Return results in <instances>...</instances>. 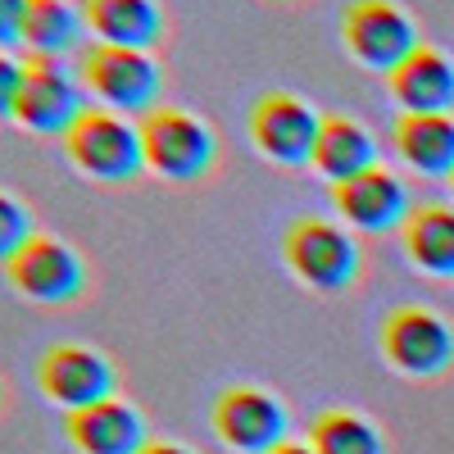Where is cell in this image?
<instances>
[{
  "mask_svg": "<svg viewBox=\"0 0 454 454\" xmlns=\"http://www.w3.org/2000/svg\"><path fill=\"white\" fill-rule=\"evenodd\" d=\"M68 164L87 173L91 182L123 186L145 173V145H141V123L114 109H87L64 137Z\"/></svg>",
  "mask_w": 454,
  "mask_h": 454,
  "instance_id": "cell-1",
  "label": "cell"
},
{
  "mask_svg": "<svg viewBox=\"0 0 454 454\" xmlns=\"http://www.w3.org/2000/svg\"><path fill=\"white\" fill-rule=\"evenodd\" d=\"M282 259L286 269L305 282L309 291L323 295H340L350 291L364 273V254L355 246V237L332 218H295L282 237Z\"/></svg>",
  "mask_w": 454,
  "mask_h": 454,
  "instance_id": "cell-2",
  "label": "cell"
},
{
  "mask_svg": "<svg viewBox=\"0 0 454 454\" xmlns=\"http://www.w3.org/2000/svg\"><path fill=\"white\" fill-rule=\"evenodd\" d=\"M145 168L164 182H200L218 164V137L205 119L177 105H160L141 119Z\"/></svg>",
  "mask_w": 454,
  "mask_h": 454,
  "instance_id": "cell-3",
  "label": "cell"
},
{
  "mask_svg": "<svg viewBox=\"0 0 454 454\" xmlns=\"http://www.w3.org/2000/svg\"><path fill=\"white\" fill-rule=\"evenodd\" d=\"M82 87L87 96H96L105 109L114 114H145L160 109V91H164V73L155 64V55L145 51H123V46H91L82 55Z\"/></svg>",
  "mask_w": 454,
  "mask_h": 454,
  "instance_id": "cell-4",
  "label": "cell"
},
{
  "mask_svg": "<svg viewBox=\"0 0 454 454\" xmlns=\"http://www.w3.org/2000/svg\"><path fill=\"white\" fill-rule=\"evenodd\" d=\"M87 105V87L82 73H73L64 59H46V55H27V78H23V96L14 105V123L36 132V137H68V128L82 119Z\"/></svg>",
  "mask_w": 454,
  "mask_h": 454,
  "instance_id": "cell-5",
  "label": "cell"
},
{
  "mask_svg": "<svg viewBox=\"0 0 454 454\" xmlns=\"http://www.w3.org/2000/svg\"><path fill=\"white\" fill-rule=\"evenodd\" d=\"M323 132V114L295 91H269L250 109V141L278 168H309Z\"/></svg>",
  "mask_w": 454,
  "mask_h": 454,
  "instance_id": "cell-6",
  "label": "cell"
},
{
  "mask_svg": "<svg viewBox=\"0 0 454 454\" xmlns=\"http://www.w3.org/2000/svg\"><path fill=\"white\" fill-rule=\"evenodd\" d=\"M340 42H346L350 59L372 68V73H391L419 51V27L413 19L395 5V0H355L340 14Z\"/></svg>",
  "mask_w": 454,
  "mask_h": 454,
  "instance_id": "cell-7",
  "label": "cell"
},
{
  "mask_svg": "<svg viewBox=\"0 0 454 454\" xmlns=\"http://www.w3.org/2000/svg\"><path fill=\"white\" fill-rule=\"evenodd\" d=\"M5 273H10V286L32 300V305H73V300H82L87 295V263L82 254L73 250L68 241L59 237H46V232H36L10 263H5Z\"/></svg>",
  "mask_w": 454,
  "mask_h": 454,
  "instance_id": "cell-8",
  "label": "cell"
},
{
  "mask_svg": "<svg viewBox=\"0 0 454 454\" xmlns=\"http://www.w3.org/2000/svg\"><path fill=\"white\" fill-rule=\"evenodd\" d=\"M382 355L404 377H441L454 364V327L427 305H400L382 323Z\"/></svg>",
  "mask_w": 454,
  "mask_h": 454,
  "instance_id": "cell-9",
  "label": "cell"
},
{
  "mask_svg": "<svg viewBox=\"0 0 454 454\" xmlns=\"http://www.w3.org/2000/svg\"><path fill=\"white\" fill-rule=\"evenodd\" d=\"M36 387L64 413H78L119 395V368L91 346H51L36 364Z\"/></svg>",
  "mask_w": 454,
  "mask_h": 454,
  "instance_id": "cell-10",
  "label": "cell"
},
{
  "mask_svg": "<svg viewBox=\"0 0 454 454\" xmlns=\"http://www.w3.org/2000/svg\"><path fill=\"white\" fill-rule=\"evenodd\" d=\"M286 404L263 387H227L214 400V432L237 454H273L286 436Z\"/></svg>",
  "mask_w": 454,
  "mask_h": 454,
  "instance_id": "cell-11",
  "label": "cell"
},
{
  "mask_svg": "<svg viewBox=\"0 0 454 454\" xmlns=\"http://www.w3.org/2000/svg\"><path fill=\"white\" fill-rule=\"evenodd\" d=\"M332 209L346 218V227H359V232H372V237L395 232V227H404V218L413 214L404 182L382 164L359 173V177L332 182Z\"/></svg>",
  "mask_w": 454,
  "mask_h": 454,
  "instance_id": "cell-12",
  "label": "cell"
},
{
  "mask_svg": "<svg viewBox=\"0 0 454 454\" xmlns=\"http://www.w3.org/2000/svg\"><path fill=\"white\" fill-rule=\"evenodd\" d=\"M64 432L78 454H141L150 445L145 419L128 400H100L91 409H78L64 419Z\"/></svg>",
  "mask_w": 454,
  "mask_h": 454,
  "instance_id": "cell-13",
  "label": "cell"
},
{
  "mask_svg": "<svg viewBox=\"0 0 454 454\" xmlns=\"http://www.w3.org/2000/svg\"><path fill=\"white\" fill-rule=\"evenodd\" d=\"M82 14L100 46H123V51L150 55L168 32L160 0H82Z\"/></svg>",
  "mask_w": 454,
  "mask_h": 454,
  "instance_id": "cell-14",
  "label": "cell"
},
{
  "mask_svg": "<svg viewBox=\"0 0 454 454\" xmlns=\"http://www.w3.org/2000/svg\"><path fill=\"white\" fill-rule=\"evenodd\" d=\"M400 114H450L454 109V64L436 46H419L387 78Z\"/></svg>",
  "mask_w": 454,
  "mask_h": 454,
  "instance_id": "cell-15",
  "label": "cell"
},
{
  "mask_svg": "<svg viewBox=\"0 0 454 454\" xmlns=\"http://www.w3.org/2000/svg\"><path fill=\"white\" fill-rule=\"evenodd\" d=\"M395 155L423 177H454V114H400Z\"/></svg>",
  "mask_w": 454,
  "mask_h": 454,
  "instance_id": "cell-16",
  "label": "cell"
},
{
  "mask_svg": "<svg viewBox=\"0 0 454 454\" xmlns=\"http://www.w3.org/2000/svg\"><path fill=\"white\" fill-rule=\"evenodd\" d=\"M314 168L327 182H346V177H359V173L377 168V141H372V132L359 119H350V114H323Z\"/></svg>",
  "mask_w": 454,
  "mask_h": 454,
  "instance_id": "cell-17",
  "label": "cell"
},
{
  "mask_svg": "<svg viewBox=\"0 0 454 454\" xmlns=\"http://www.w3.org/2000/svg\"><path fill=\"white\" fill-rule=\"evenodd\" d=\"M404 254L427 278H454V209L450 205H419L404 218Z\"/></svg>",
  "mask_w": 454,
  "mask_h": 454,
  "instance_id": "cell-18",
  "label": "cell"
},
{
  "mask_svg": "<svg viewBox=\"0 0 454 454\" xmlns=\"http://www.w3.org/2000/svg\"><path fill=\"white\" fill-rule=\"evenodd\" d=\"M87 14L82 5L73 0H32L27 5V23H23V46L32 55H46V59H64L82 46L87 36Z\"/></svg>",
  "mask_w": 454,
  "mask_h": 454,
  "instance_id": "cell-19",
  "label": "cell"
},
{
  "mask_svg": "<svg viewBox=\"0 0 454 454\" xmlns=\"http://www.w3.org/2000/svg\"><path fill=\"white\" fill-rule=\"evenodd\" d=\"M314 454H387V441L364 413L355 409H327L314 419L309 432Z\"/></svg>",
  "mask_w": 454,
  "mask_h": 454,
  "instance_id": "cell-20",
  "label": "cell"
},
{
  "mask_svg": "<svg viewBox=\"0 0 454 454\" xmlns=\"http://www.w3.org/2000/svg\"><path fill=\"white\" fill-rule=\"evenodd\" d=\"M32 237H36V218H32V209H27L19 196L0 192V263H10Z\"/></svg>",
  "mask_w": 454,
  "mask_h": 454,
  "instance_id": "cell-21",
  "label": "cell"
},
{
  "mask_svg": "<svg viewBox=\"0 0 454 454\" xmlns=\"http://www.w3.org/2000/svg\"><path fill=\"white\" fill-rule=\"evenodd\" d=\"M23 78H27V59H14L10 51H0V119H14Z\"/></svg>",
  "mask_w": 454,
  "mask_h": 454,
  "instance_id": "cell-22",
  "label": "cell"
},
{
  "mask_svg": "<svg viewBox=\"0 0 454 454\" xmlns=\"http://www.w3.org/2000/svg\"><path fill=\"white\" fill-rule=\"evenodd\" d=\"M32 0H0V51H10L23 42V23H27Z\"/></svg>",
  "mask_w": 454,
  "mask_h": 454,
  "instance_id": "cell-23",
  "label": "cell"
},
{
  "mask_svg": "<svg viewBox=\"0 0 454 454\" xmlns=\"http://www.w3.org/2000/svg\"><path fill=\"white\" fill-rule=\"evenodd\" d=\"M141 454H196V450H186V445H177V441H150Z\"/></svg>",
  "mask_w": 454,
  "mask_h": 454,
  "instance_id": "cell-24",
  "label": "cell"
},
{
  "mask_svg": "<svg viewBox=\"0 0 454 454\" xmlns=\"http://www.w3.org/2000/svg\"><path fill=\"white\" fill-rule=\"evenodd\" d=\"M273 454H314V445L309 441H282Z\"/></svg>",
  "mask_w": 454,
  "mask_h": 454,
  "instance_id": "cell-25",
  "label": "cell"
},
{
  "mask_svg": "<svg viewBox=\"0 0 454 454\" xmlns=\"http://www.w3.org/2000/svg\"><path fill=\"white\" fill-rule=\"evenodd\" d=\"M0 400H5V387H0Z\"/></svg>",
  "mask_w": 454,
  "mask_h": 454,
  "instance_id": "cell-26",
  "label": "cell"
},
{
  "mask_svg": "<svg viewBox=\"0 0 454 454\" xmlns=\"http://www.w3.org/2000/svg\"><path fill=\"white\" fill-rule=\"evenodd\" d=\"M450 186H454V177H450Z\"/></svg>",
  "mask_w": 454,
  "mask_h": 454,
  "instance_id": "cell-27",
  "label": "cell"
}]
</instances>
